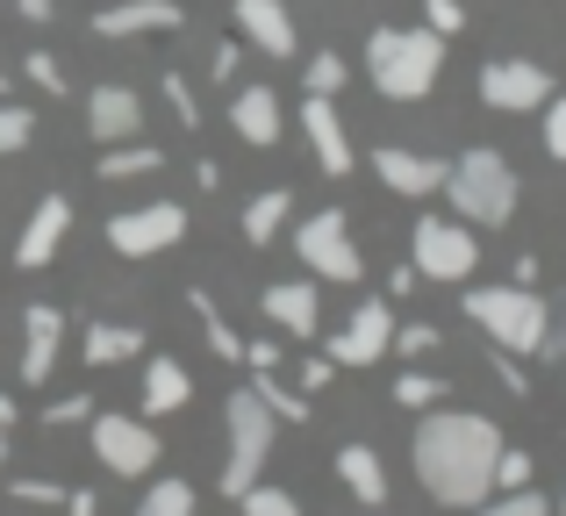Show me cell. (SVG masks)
Returning a JSON list of instances; mask_svg holds the SVG:
<instances>
[{
    "label": "cell",
    "mask_w": 566,
    "mask_h": 516,
    "mask_svg": "<svg viewBox=\"0 0 566 516\" xmlns=\"http://www.w3.org/2000/svg\"><path fill=\"white\" fill-rule=\"evenodd\" d=\"M495 460H502V431L488 417L444 409V417L416 423V481L444 509H481L495 495Z\"/></svg>",
    "instance_id": "6da1fadb"
},
{
    "label": "cell",
    "mask_w": 566,
    "mask_h": 516,
    "mask_svg": "<svg viewBox=\"0 0 566 516\" xmlns=\"http://www.w3.org/2000/svg\"><path fill=\"white\" fill-rule=\"evenodd\" d=\"M444 201H452V223L502 230L516 215V201H524V187H516V166L502 151L473 144V151H459L452 166H444Z\"/></svg>",
    "instance_id": "7a4b0ae2"
},
{
    "label": "cell",
    "mask_w": 566,
    "mask_h": 516,
    "mask_svg": "<svg viewBox=\"0 0 566 516\" xmlns=\"http://www.w3.org/2000/svg\"><path fill=\"white\" fill-rule=\"evenodd\" d=\"M366 72H374V86L387 101H423L430 86H438V72H444V36L380 22L374 36H366Z\"/></svg>",
    "instance_id": "3957f363"
},
{
    "label": "cell",
    "mask_w": 566,
    "mask_h": 516,
    "mask_svg": "<svg viewBox=\"0 0 566 516\" xmlns=\"http://www.w3.org/2000/svg\"><path fill=\"white\" fill-rule=\"evenodd\" d=\"M467 316L510 359H538L545 337H553V308H545L538 287H467Z\"/></svg>",
    "instance_id": "277c9868"
},
{
    "label": "cell",
    "mask_w": 566,
    "mask_h": 516,
    "mask_svg": "<svg viewBox=\"0 0 566 516\" xmlns=\"http://www.w3.org/2000/svg\"><path fill=\"white\" fill-rule=\"evenodd\" d=\"M222 438H230V460H222L216 488L237 503L244 488H259V481H265V460H273V417H265V402L251 388H237L230 402H222Z\"/></svg>",
    "instance_id": "5b68a950"
},
{
    "label": "cell",
    "mask_w": 566,
    "mask_h": 516,
    "mask_svg": "<svg viewBox=\"0 0 566 516\" xmlns=\"http://www.w3.org/2000/svg\"><path fill=\"white\" fill-rule=\"evenodd\" d=\"M473 265H481V238H473L467 223H452V215H423V223L409 230V273L416 280L459 287V280H473Z\"/></svg>",
    "instance_id": "8992f818"
},
{
    "label": "cell",
    "mask_w": 566,
    "mask_h": 516,
    "mask_svg": "<svg viewBox=\"0 0 566 516\" xmlns=\"http://www.w3.org/2000/svg\"><path fill=\"white\" fill-rule=\"evenodd\" d=\"M294 252H302V265H308L316 280H331V287H352V280L366 273L359 244H352V215H345V209L308 215V223L294 230Z\"/></svg>",
    "instance_id": "52a82bcc"
},
{
    "label": "cell",
    "mask_w": 566,
    "mask_h": 516,
    "mask_svg": "<svg viewBox=\"0 0 566 516\" xmlns=\"http://www.w3.org/2000/svg\"><path fill=\"white\" fill-rule=\"evenodd\" d=\"M86 445H94V460L108 466L115 481H144L158 460H166L158 431L137 423V417H86Z\"/></svg>",
    "instance_id": "ba28073f"
},
{
    "label": "cell",
    "mask_w": 566,
    "mask_h": 516,
    "mask_svg": "<svg viewBox=\"0 0 566 516\" xmlns=\"http://www.w3.org/2000/svg\"><path fill=\"white\" fill-rule=\"evenodd\" d=\"M180 238H187V209L180 201H144V209L108 215V252H123V259H158Z\"/></svg>",
    "instance_id": "9c48e42d"
},
{
    "label": "cell",
    "mask_w": 566,
    "mask_h": 516,
    "mask_svg": "<svg viewBox=\"0 0 566 516\" xmlns=\"http://www.w3.org/2000/svg\"><path fill=\"white\" fill-rule=\"evenodd\" d=\"M481 101L495 115H538L553 101V72L531 57H488L481 65Z\"/></svg>",
    "instance_id": "30bf717a"
},
{
    "label": "cell",
    "mask_w": 566,
    "mask_h": 516,
    "mask_svg": "<svg viewBox=\"0 0 566 516\" xmlns=\"http://www.w3.org/2000/svg\"><path fill=\"white\" fill-rule=\"evenodd\" d=\"M387 337H395V308H387L380 294H366V302L352 308V323L331 337V351H323V359L345 366V373H359V366H380L387 359Z\"/></svg>",
    "instance_id": "8fae6325"
},
{
    "label": "cell",
    "mask_w": 566,
    "mask_h": 516,
    "mask_svg": "<svg viewBox=\"0 0 566 516\" xmlns=\"http://www.w3.org/2000/svg\"><path fill=\"white\" fill-rule=\"evenodd\" d=\"M86 129H94L101 151L108 144H137L144 137V94L137 86H94L86 94Z\"/></svg>",
    "instance_id": "7c38bea8"
},
{
    "label": "cell",
    "mask_w": 566,
    "mask_h": 516,
    "mask_svg": "<svg viewBox=\"0 0 566 516\" xmlns=\"http://www.w3.org/2000/svg\"><path fill=\"white\" fill-rule=\"evenodd\" d=\"M57 351H65V308L29 302L22 308V380L29 388H43L57 373Z\"/></svg>",
    "instance_id": "4fadbf2b"
},
{
    "label": "cell",
    "mask_w": 566,
    "mask_h": 516,
    "mask_svg": "<svg viewBox=\"0 0 566 516\" xmlns=\"http://www.w3.org/2000/svg\"><path fill=\"white\" fill-rule=\"evenodd\" d=\"M374 172H380V187H387V194H401V201L444 194V158L401 151V144H380V151H374Z\"/></svg>",
    "instance_id": "5bb4252c"
},
{
    "label": "cell",
    "mask_w": 566,
    "mask_h": 516,
    "mask_svg": "<svg viewBox=\"0 0 566 516\" xmlns=\"http://www.w3.org/2000/svg\"><path fill=\"white\" fill-rule=\"evenodd\" d=\"M65 230H72V201H65V194H43L36 209H29L22 238H14V265H22V273L51 265V259H57V244H65Z\"/></svg>",
    "instance_id": "9a60e30c"
},
{
    "label": "cell",
    "mask_w": 566,
    "mask_h": 516,
    "mask_svg": "<svg viewBox=\"0 0 566 516\" xmlns=\"http://www.w3.org/2000/svg\"><path fill=\"white\" fill-rule=\"evenodd\" d=\"M180 22H187L180 0H115V8L94 14V36L129 43V36H158V29H180Z\"/></svg>",
    "instance_id": "2e32d148"
},
{
    "label": "cell",
    "mask_w": 566,
    "mask_h": 516,
    "mask_svg": "<svg viewBox=\"0 0 566 516\" xmlns=\"http://www.w3.org/2000/svg\"><path fill=\"white\" fill-rule=\"evenodd\" d=\"M259 308H265V323H273V330L316 337V323H323V287H316V280H273V287L259 294Z\"/></svg>",
    "instance_id": "e0dca14e"
},
{
    "label": "cell",
    "mask_w": 566,
    "mask_h": 516,
    "mask_svg": "<svg viewBox=\"0 0 566 516\" xmlns=\"http://www.w3.org/2000/svg\"><path fill=\"white\" fill-rule=\"evenodd\" d=\"M230 8H237V29H244L251 51H265V57H294V51H302L287 0H230Z\"/></svg>",
    "instance_id": "ac0fdd59"
},
{
    "label": "cell",
    "mask_w": 566,
    "mask_h": 516,
    "mask_svg": "<svg viewBox=\"0 0 566 516\" xmlns=\"http://www.w3.org/2000/svg\"><path fill=\"white\" fill-rule=\"evenodd\" d=\"M302 129H308V151H316V166L331 172V180H345V172L359 166V151H352V137H345V123H337L331 101L308 94V101H302Z\"/></svg>",
    "instance_id": "d6986e66"
},
{
    "label": "cell",
    "mask_w": 566,
    "mask_h": 516,
    "mask_svg": "<svg viewBox=\"0 0 566 516\" xmlns=\"http://www.w3.org/2000/svg\"><path fill=\"white\" fill-rule=\"evenodd\" d=\"M230 129L244 144H280V129H287V108H280V94L273 86H237V101H230Z\"/></svg>",
    "instance_id": "ffe728a7"
},
{
    "label": "cell",
    "mask_w": 566,
    "mask_h": 516,
    "mask_svg": "<svg viewBox=\"0 0 566 516\" xmlns=\"http://www.w3.org/2000/svg\"><path fill=\"white\" fill-rule=\"evenodd\" d=\"M337 481L352 488V503L387 509V466H380L374 445H345V452H337Z\"/></svg>",
    "instance_id": "44dd1931"
},
{
    "label": "cell",
    "mask_w": 566,
    "mask_h": 516,
    "mask_svg": "<svg viewBox=\"0 0 566 516\" xmlns=\"http://www.w3.org/2000/svg\"><path fill=\"white\" fill-rule=\"evenodd\" d=\"M193 402V373L180 359H144V409L151 417H172V409Z\"/></svg>",
    "instance_id": "7402d4cb"
},
{
    "label": "cell",
    "mask_w": 566,
    "mask_h": 516,
    "mask_svg": "<svg viewBox=\"0 0 566 516\" xmlns=\"http://www.w3.org/2000/svg\"><path fill=\"white\" fill-rule=\"evenodd\" d=\"M287 215H294V194H287V187H265V194H251V201H244V244H273L280 230H287Z\"/></svg>",
    "instance_id": "603a6c76"
},
{
    "label": "cell",
    "mask_w": 566,
    "mask_h": 516,
    "mask_svg": "<svg viewBox=\"0 0 566 516\" xmlns=\"http://www.w3.org/2000/svg\"><path fill=\"white\" fill-rule=\"evenodd\" d=\"M137 351H144L137 323H94V330H86V366H129Z\"/></svg>",
    "instance_id": "cb8c5ba5"
},
{
    "label": "cell",
    "mask_w": 566,
    "mask_h": 516,
    "mask_svg": "<svg viewBox=\"0 0 566 516\" xmlns=\"http://www.w3.org/2000/svg\"><path fill=\"white\" fill-rule=\"evenodd\" d=\"M144 172H166V151L158 144H108L101 151V180H144Z\"/></svg>",
    "instance_id": "d4e9b609"
},
{
    "label": "cell",
    "mask_w": 566,
    "mask_h": 516,
    "mask_svg": "<svg viewBox=\"0 0 566 516\" xmlns=\"http://www.w3.org/2000/svg\"><path fill=\"white\" fill-rule=\"evenodd\" d=\"M251 394L265 402L273 423H308V394L302 388H280V373H251Z\"/></svg>",
    "instance_id": "484cf974"
},
{
    "label": "cell",
    "mask_w": 566,
    "mask_h": 516,
    "mask_svg": "<svg viewBox=\"0 0 566 516\" xmlns=\"http://www.w3.org/2000/svg\"><path fill=\"white\" fill-rule=\"evenodd\" d=\"M137 516H193V488L187 481H151V488H144V503H137Z\"/></svg>",
    "instance_id": "4316f807"
},
{
    "label": "cell",
    "mask_w": 566,
    "mask_h": 516,
    "mask_svg": "<svg viewBox=\"0 0 566 516\" xmlns=\"http://www.w3.org/2000/svg\"><path fill=\"white\" fill-rule=\"evenodd\" d=\"M302 80H308V94H316V101H337V86L352 80V65H345L337 51H316V57H308V72H302Z\"/></svg>",
    "instance_id": "83f0119b"
},
{
    "label": "cell",
    "mask_w": 566,
    "mask_h": 516,
    "mask_svg": "<svg viewBox=\"0 0 566 516\" xmlns=\"http://www.w3.org/2000/svg\"><path fill=\"white\" fill-rule=\"evenodd\" d=\"M237 509H244V516H302V503H294L287 488H265V481L237 495Z\"/></svg>",
    "instance_id": "f1b7e54d"
},
{
    "label": "cell",
    "mask_w": 566,
    "mask_h": 516,
    "mask_svg": "<svg viewBox=\"0 0 566 516\" xmlns=\"http://www.w3.org/2000/svg\"><path fill=\"white\" fill-rule=\"evenodd\" d=\"M481 516H553V503L538 488H510V495H488Z\"/></svg>",
    "instance_id": "f546056e"
},
{
    "label": "cell",
    "mask_w": 566,
    "mask_h": 516,
    "mask_svg": "<svg viewBox=\"0 0 566 516\" xmlns=\"http://www.w3.org/2000/svg\"><path fill=\"white\" fill-rule=\"evenodd\" d=\"M444 394H452V388H444L438 373H401L395 380V402L401 409H430V402H444Z\"/></svg>",
    "instance_id": "4dcf8cb0"
},
{
    "label": "cell",
    "mask_w": 566,
    "mask_h": 516,
    "mask_svg": "<svg viewBox=\"0 0 566 516\" xmlns=\"http://www.w3.org/2000/svg\"><path fill=\"white\" fill-rule=\"evenodd\" d=\"M387 351H395V359H430V351H438V330H430V323H395Z\"/></svg>",
    "instance_id": "1f68e13d"
},
{
    "label": "cell",
    "mask_w": 566,
    "mask_h": 516,
    "mask_svg": "<svg viewBox=\"0 0 566 516\" xmlns=\"http://www.w3.org/2000/svg\"><path fill=\"white\" fill-rule=\"evenodd\" d=\"M531 474H538V460H531L524 445H502V460H495V488L510 495V488H531Z\"/></svg>",
    "instance_id": "d6a6232c"
},
{
    "label": "cell",
    "mask_w": 566,
    "mask_h": 516,
    "mask_svg": "<svg viewBox=\"0 0 566 516\" xmlns=\"http://www.w3.org/2000/svg\"><path fill=\"white\" fill-rule=\"evenodd\" d=\"M158 94H166V108H172V123H180V129H201V108H193V86L180 80V72H166V80H158Z\"/></svg>",
    "instance_id": "836d02e7"
},
{
    "label": "cell",
    "mask_w": 566,
    "mask_h": 516,
    "mask_svg": "<svg viewBox=\"0 0 566 516\" xmlns=\"http://www.w3.org/2000/svg\"><path fill=\"white\" fill-rule=\"evenodd\" d=\"M29 137H36V115H29V108H14V101H0V158H8V151H22Z\"/></svg>",
    "instance_id": "e575fe53"
},
{
    "label": "cell",
    "mask_w": 566,
    "mask_h": 516,
    "mask_svg": "<svg viewBox=\"0 0 566 516\" xmlns=\"http://www.w3.org/2000/svg\"><path fill=\"white\" fill-rule=\"evenodd\" d=\"M22 80H36L43 94H65V65H57L51 51H29V57H22Z\"/></svg>",
    "instance_id": "d590c367"
},
{
    "label": "cell",
    "mask_w": 566,
    "mask_h": 516,
    "mask_svg": "<svg viewBox=\"0 0 566 516\" xmlns=\"http://www.w3.org/2000/svg\"><path fill=\"white\" fill-rule=\"evenodd\" d=\"M423 29L430 36H459V29H467V8H459V0H423Z\"/></svg>",
    "instance_id": "8d00e7d4"
},
{
    "label": "cell",
    "mask_w": 566,
    "mask_h": 516,
    "mask_svg": "<svg viewBox=\"0 0 566 516\" xmlns=\"http://www.w3.org/2000/svg\"><path fill=\"white\" fill-rule=\"evenodd\" d=\"M14 503H43V509H65V488L57 481H8Z\"/></svg>",
    "instance_id": "74e56055"
},
{
    "label": "cell",
    "mask_w": 566,
    "mask_h": 516,
    "mask_svg": "<svg viewBox=\"0 0 566 516\" xmlns=\"http://www.w3.org/2000/svg\"><path fill=\"white\" fill-rule=\"evenodd\" d=\"M545 151L566 166V94L559 101H545Z\"/></svg>",
    "instance_id": "f35d334b"
},
{
    "label": "cell",
    "mask_w": 566,
    "mask_h": 516,
    "mask_svg": "<svg viewBox=\"0 0 566 516\" xmlns=\"http://www.w3.org/2000/svg\"><path fill=\"white\" fill-rule=\"evenodd\" d=\"M86 417H94V402H86V394H65V402L43 409V423H51V431H65V423H86Z\"/></svg>",
    "instance_id": "ab89813d"
},
{
    "label": "cell",
    "mask_w": 566,
    "mask_h": 516,
    "mask_svg": "<svg viewBox=\"0 0 566 516\" xmlns=\"http://www.w3.org/2000/svg\"><path fill=\"white\" fill-rule=\"evenodd\" d=\"M237 57H244L237 43H216V51H208V80H216V86H230V80H237Z\"/></svg>",
    "instance_id": "60d3db41"
},
{
    "label": "cell",
    "mask_w": 566,
    "mask_h": 516,
    "mask_svg": "<svg viewBox=\"0 0 566 516\" xmlns=\"http://www.w3.org/2000/svg\"><path fill=\"white\" fill-rule=\"evenodd\" d=\"M495 380L510 394H531V373H524V359H510V351H495Z\"/></svg>",
    "instance_id": "b9f144b4"
},
{
    "label": "cell",
    "mask_w": 566,
    "mask_h": 516,
    "mask_svg": "<svg viewBox=\"0 0 566 516\" xmlns=\"http://www.w3.org/2000/svg\"><path fill=\"white\" fill-rule=\"evenodd\" d=\"M331 373H337L331 359H302V394H308V402H316V394L331 388Z\"/></svg>",
    "instance_id": "7bdbcfd3"
},
{
    "label": "cell",
    "mask_w": 566,
    "mask_h": 516,
    "mask_svg": "<svg viewBox=\"0 0 566 516\" xmlns=\"http://www.w3.org/2000/svg\"><path fill=\"white\" fill-rule=\"evenodd\" d=\"M244 366L251 373H280V345L265 337V345H244Z\"/></svg>",
    "instance_id": "ee69618b"
},
{
    "label": "cell",
    "mask_w": 566,
    "mask_h": 516,
    "mask_svg": "<svg viewBox=\"0 0 566 516\" xmlns=\"http://www.w3.org/2000/svg\"><path fill=\"white\" fill-rule=\"evenodd\" d=\"M14 14H22V22H51L57 0H14Z\"/></svg>",
    "instance_id": "f6af8a7d"
},
{
    "label": "cell",
    "mask_w": 566,
    "mask_h": 516,
    "mask_svg": "<svg viewBox=\"0 0 566 516\" xmlns=\"http://www.w3.org/2000/svg\"><path fill=\"white\" fill-rule=\"evenodd\" d=\"M193 187H201V194H216V187H222V166H216V158H201V166H193Z\"/></svg>",
    "instance_id": "bcb514c9"
},
{
    "label": "cell",
    "mask_w": 566,
    "mask_h": 516,
    "mask_svg": "<svg viewBox=\"0 0 566 516\" xmlns=\"http://www.w3.org/2000/svg\"><path fill=\"white\" fill-rule=\"evenodd\" d=\"M65 516H94V495H86V488H65Z\"/></svg>",
    "instance_id": "7dc6e473"
},
{
    "label": "cell",
    "mask_w": 566,
    "mask_h": 516,
    "mask_svg": "<svg viewBox=\"0 0 566 516\" xmlns=\"http://www.w3.org/2000/svg\"><path fill=\"white\" fill-rule=\"evenodd\" d=\"M8 423H14V402H8V394H0V438H8Z\"/></svg>",
    "instance_id": "c3c4849f"
},
{
    "label": "cell",
    "mask_w": 566,
    "mask_h": 516,
    "mask_svg": "<svg viewBox=\"0 0 566 516\" xmlns=\"http://www.w3.org/2000/svg\"><path fill=\"white\" fill-rule=\"evenodd\" d=\"M0 481H8V438H0Z\"/></svg>",
    "instance_id": "681fc988"
},
{
    "label": "cell",
    "mask_w": 566,
    "mask_h": 516,
    "mask_svg": "<svg viewBox=\"0 0 566 516\" xmlns=\"http://www.w3.org/2000/svg\"><path fill=\"white\" fill-rule=\"evenodd\" d=\"M559 516H566V495H559Z\"/></svg>",
    "instance_id": "f907efd6"
}]
</instances>
